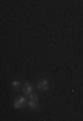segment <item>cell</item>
Masks as SVG:
<instances>
[{
    "mask_svg": "<svg viewBox=\"0 0 83 121\" xmlns=\"http://www.w3.org/2000/svg\"><path fill=\"white\" fill-rule=\"evenodd\" d=\"M23 93L27 95H30L32 93V85L30 82H24L23 83Z\"/></svg>",
    "mask_w": 83,
    "mask_h": 121,
    "instance_id": "4",
    "label": "cell"
},
{
    "mask_svg": "<svg viewBox=\"0 0 83 121\" xmlns=\"http://www.w3.org/2000/svg\"><path fill=\"white\" fill-rule=\"evenodd\" d=\"M26 104V97H19L18 99H15V102H13V108L16 109H22Z\"/></svg>",
    "mask_w": 83,
    "mask_h": 121,
    "instance_id": "1",
    "label": "cell"
},
{
    "mask_svg": "<svg viewBox=\"0 0 83 121\" xmlns=\"http://www.w3.org/2000/svg\"><path fill=\"white\" fill-rule=\"evenodd\" d=\"M28 106H30L32 110H36V109L39 108V98H30Z\"/></svg>",
    "mask_w": 83,
    "mask_h": 121,
    "instance_id": "3",
    "label": "cell"
},
{
    "mask_svg": "<svg viewBox=\"0 0 83 121\" xmlns=\"http://www.w3.org/2000/svg\"><path fill=\"white\" fill-rule=\"evenodd\" d=\"M36 86L39 90H47L48 89V81L47 79H39L38 83H36Z\"/></svg>",
    "mask_w": 83,
    "mask_h": 121,
    "instance_id": "2",
    "label": "cell"
},
{
    "mask_svg": "<svg viewBox=\"0 0 83 121\" xmlns=\"http://www.w3.org/2000/svg\"><path fill=\"white\" fill-rule=\"evenodd\" d=\"M11 85H12V87L15 89V90H19V89H20V86H22V85H20V81H16V79H15V81H12V83H11Z\"/></svg>",
    "mask_w": 83,
    "mask_h": 121,
    "instance_id": "5",
    "label": "cell"
}]
</instances>
